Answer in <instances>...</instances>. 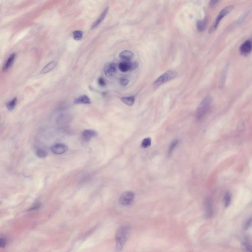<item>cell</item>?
<instances>
[{"mask_svg":"<svg viewBox=\"0 0 252 252\" xmlns=\"http://www.w3.org/2000/svg\"><path fill=\"white\" fill-rule=\"evenodd\" d=\"M130 233V228L127 226H122L117 231L115 235L116 249L120 251L125 246Z\"/></svg>","mask_w":252,"mask_h":252,"instance_id":"cell-1","label":"cell"},{"mask_svg":"<svg viewBox=\"0 0 252 252\" xmlns=\"http://www.w3.org/2000/svg\"><path fill=\"white\" fill-rule=\"evenodd\" d=\"M212 102V97L210 95H206L201 101L197 108L196 118L198 120L202 119L206 115L210 108Z\"/></svg>","mask_w":252,"mask_h":252,"instance_id":"cell-2","label":"cell"},{"mask_svg":"<svg viewBox=\"0 0 252 252\" xmlns=\"http://www.w3.org/2000/svg\"><path fill=\"white\" fill-rule=\"evenodd\" d=\"M233 6H230L225 7V8H224V9L221 11L219 14L218 15V17L215 19V21L214 22L212 25L211 26V27L209 29V33L210 34L213 33L216 30L220 21L222 20L223 18L230 14V12L233 11Z\"/></svg>","mask_w":252,"mask_h":252,"instance_id":"cell-3","label":"cell"},{"mask_svg":"<svg viewBox=\"0 0 252 252\" xmlns=\"http://www.w3.org/2000/svg\"><path fill=\"white\" fill-rule=\"evenodd\" d=\"M177 73L173 70H168L163 73L154 82V85L159 86L172 80L177 76Z\"/></svg>","mask_w":252,"mask_h":252,"instance_id":"cell-4","label":"cell"},{"mask_svg":"<svg viewBox=\"0 0 252 252\" xmlns=\"http://www.w3.org/2000/svg\"><path fill=\"white\" fill-rule=\"evenodd\" d=\"M134 200V193L132 192L128 191L123 192L120 197L119 203L122 206H130L133 205Z\"/></svg>","mask_w":252,"mask_h":252,"instance_id":"cell-5","label":"cell"},{"mask_svg":"<svg viewBox=\"0 0 252 252\" xmlns=\"http://www.w3.org/2000/svg\"><path fill=\"white\" fill-rule=\"evenodd\" d=\"M117 72V66L114 63H108L105 65L104 72L108 78H111L115 75Z\"/></svg>","mask_w":252,"mask_h":252,"instance_id":"cell-6","label":"cell"},{"mask_svg":"<svg viewBox=\"0 0 252 252\" xmlns=\"http://www.w3.org/2000/svg\"><path fill=\"white\" fill-rule=\"evenodd\" d=\"M239 51L242 55H247L252 51V41L247 40L244 42L240 46Z\"/></svg>","mask_w":252,"mask_h":252,"instance_id":"cell-7","label":"cell"},{"mask_svg":"<svg viewBox=\"0 0 252 252\" xmlns=\"http://www.w3.org/2000/svg\"><path fill=\"white\" fill-rule=\"evenodd\" d=\"M98 135V133L95 130L92 129H87L82 131L81 137L82 140L85 142H88L93 137Z\"/></svg>","mask_w":252,"mask_h":252,"instance_id":"cell-8","label":"cell"},{"mask_svg":"<svg viewBox=\"0 0 252 252\" xmlns=\"http://www.w3.org/2000/svg\"><path fill=\"white\" fill-rule=\"evenodd\" d=\"M229 67H230L229 63H227L225 65V66H224V68L222 71L221 76L220 78L219 81V88L220 89H222V88H223V87L225 84V81L227 80V76H228V74Z\"/></svg>","mask_w":252,"mask_h":252,"instance_id":"cell-9","label":"cell"},{"mask_svg":"<svg viewBox=\"0 0 252 252\" xmlns=\"http://www.w3.org/2000/svg\"><path fill=\"white\" fill-rule=\"evenodd\" d=\"M51 150L54 154L61 155L67 151V147L63 144H56L51 147Z\"/></svg>","mask_w":252,"mask_h":252,"instance_id":"cell-10","label":"cell"},{"mask_svg":"<svg viewBox=\"0 0 252 252\" xmlns=\"http://www.w3.org/2000/svg\"><path fill=\"white\" fill-rule=\"evenodd\" d=\"M74 103L75 105H90L91 103V100L87 95H80L75 100Z\"/></svg>","mask_w":252,"mask_h":252,"instance_id":"cell-11","label":"cell"},{"mask_svg":"<svg viewBox=\"0 0 252 252\" xmlns=\"http://www.w3.org/2000/svg\"><path fill=\"white\" fill-rule=\"evenodd\" d=\"M57 65H58V62L56 61H52L50 62V63L47 64L46 66H45L42 68L41 72H40V73L45 74V73H48L49 72H51L57 67Z\"/></svg>","mask_w":252,"mask_h":252,"instance_id":"cell-12","label":"cell"},{"mask_svg":"<svg viewBox=\"0 0 252 252\" xmlns=\"http://www.w3.org/2000/svg\"><path fill=\"white\" fill-rule=\"evenodd\" d=\"M15 58V53H12V54H11L10 56L9 57V58L8 59V60H6L5 64L4 65L3 67V70L4 72H6L11 68V67L12 66V65L14 64Z\"/></svg>","mask_w":252,"mask_h":252,"instance_id":"cell-13","label":"cell"},{"mask_svg":"<svg viewBox=\"0 0 252 252\" xmlns=\"http://www.w3.org/2000/svg\"><path fill=\"white\" fill-rule=\"evenodd\" d=\"M108 11H109V8H106L105 9V11H103L102 14L100 15V17L96 20V21H95V22L94 23V24H93L92 26V29L95 28L97 26H98L101 24V23L102 22V21H103L104 19L106 18V17L107 14H108Z\"/></svg>","mask_w":252,"mask_h":252,"instance_id":"cell-14","label":"cell"},{"mask_svg":"<svg viewBox=\"0 0 252 252\" xmlns=\"http://www.w3.org/2000/svg\"><path fill=\"white\" fill-rule=\"evenodd\" d=\"M134 56V54L133 52L128 50L123 51L122 52H121L119 55L120 58L127 61H128L131 59L133 58Z\"/></svg>","mask_w":252,"mask_h":252,"instance_id":"cell-15","label":"cell"},{"mask_svg":"<svg viewBox=\"0 0 252 252\" xmlns=\"http://www.w3.org/2000/svg\"><path fill=\"white\" fill-rule=\"evenodd\" d=\"M131 62L126 61L123 62L118 65V67L122 72H127L131 70Z\"/></svg>","mask_w":252,"mask_h":252,"instance_id":"cell-16","label":"cell"},{"mask_svg":"<svg viewBox=\"0 0 252 252\" xmlns=\"http://www.w3.org/2000/svg\"><path fill=\"white\" fill-rule=\"evenodd\" d=\"M212 203L210 200H207L205 203V214L206 217H210L212 216Z\"/></svg>","mask_w":252,"mask_h":252,"instance_id":"cell-17","label":"cell"},{"mask_svg":"<svg viewBox=\"0 0 252 252\" xmlns=\"http://www.w3.org/2000/svg\"><path fill=\"white\" fill-rule=\"evenodd\" d=\"M207 25V20L206 19L198 20L197 23V27L198 31L203 32L206 29Z\"/></svg>","mask_w":252,"mask_h":252,"instance_id":"cell-18","label":"cell"},{"mask_svg":"<svg viewBox=\"0 0 252 252\" xmlns=\"http://www.w3.org/2000/svg\"><path fill=\"white\" fill-rule=\"evenodd\" d=\"M71 119H70V117L68 116L67 115L62 114L58 117V118L57 119V123L58 124L60 125H63V124L67 123Z\"/></svg>","mask_w":252,"mask_h":252,"instance_id":"cell-19","label":"cell"},{"mask_svg":"<svg viewBox=\"0 0 252 252\" xmlns=\"http://www.w3.org/2000/svg\"><path fill=\"white\" fill-rule=\"evenodd\" d=\"M134 96H130L129 97H124L121 98V101L124 103L128 105L129 106H132L134 104Z\"/></svg>","mask_w":252,"mask_h":252,"instance_id":"cell-20","label":"cell"},{"mask_svg":"<svg viewBox=\"0 0 252 252\" xmlns=\"http://www.w3.org/2000/svg\"><path fill=\"white\" fill-rule=\"evenodd\" d=\"M17 102V98H14L12 100L10 101L6 104V107L7 109L9 111H12L15 108Z\"/></svg>","mask_w":252,"mask_h":252,"instance_id":"cell-21","label":"cell"},{"mask_svg":"<svg viewBox=\"0 0 252 252\" xmlns=\"http://www.w3.org/2000/svg\"><path fill=\"white\" fill-rule=\"evenodd\" d=\"M178 143H179V140H177V139L174 140L173 141H172V142L171 143V144L170 145L169 147V151H168L169 155H170L171 154H172L175 149L177 146Z\"/></svg>","mask_w":252,"mask_h":252,"instance_id":"cell-22","label":"cell"},{"mask_svg":"<svg viewBox=\"0 0 252 252\" xmlns=\"http://www.w3.org/2000/svg\"><path fill=\"white\" fill-rule=\"evenodd\" d=\"M231 195L230 192H227L224 197V205L225 207H228L231 202Z\"/></svg>","mask_w":252,"mask_h":252,"instance_id":"cell-23","label":"cell"},{"mask_svg":"<svg viewBox=\"0 0 252 252\" xmlns=\"http://www.w3.org/2000/svg\"><path fill=\"white\" fill-rule=\"evenodd\" d=\"M151 142H152V140L150 137H147L144 139L141 142V147L144 148L149 147V146H150L151 145Z\"/></svg>","mask_w":252,"mask_h":252,"instance_id":"cell-24","label":"cell"},{"mask_svg":"<svg viewBox=\"0 0 252 252\" xmlns=\"http://www.w3.org/2000/svg\"><path fill=\"white\" fill-rule=\"evenodd\" d=\"M83 33L81 31H75L73 32V37L75 40H80L83 38Z\"/></svg>","mask_w":252,"mask_h":252,"instance_id":"cell-25","label":"cell"},{"mask_svg":"<svg viewBox=\"0 0 252 252\" xmlns=\"http://www.w3.org/2000/svg\"><path fill=\"white\" fill-rule=\"evenodd\" d=\"M37 157L41 158H45L47 155V153L45 150H43L42 149H39L37 151Z\"/></svg>","mask_w":252,"mask_h":252,"instance_id":"cell-26","label":"cell"},{"mask_svg":"<svg viewBox=\"0 0 252 252\" xmlns=\"http://www.w3.org/2000/svg\"><path fill=\"white\" fill-rule=\"evenodd\" d=\"M242 246L244 249H245L248 251L252 252V246L249 244H248L247 243H242Z\"/></svg>","mask_w":252,"mask_h":252,"instance_id":"cell-27","label":"cell"},{"mask_svg":"<svg viewBox=\"0 0 252 252\" xmlns=\"http://www.w3.org/2000/svg\"><path fill=\"white\" fill-rule=\"evenodd\" d=\"M6 239L5 238V237H1L0 238V247L1 248L5 247V246H6Z\"/></svg>","mask_w":252,"mask_h":252,"instance_id":"cell-28","label":"cell"},{"mask_svg":"<svg viewBox=\"0 0 252 252\" xmlns=\"http://www.w3.org/2000/svg\"><path fill=\"white\" fill-rule=\"evenodd\" d=\"M129 82V80L126 78H121L120 79V84L123 86H127Z\"/></svg>","mask_w":252,"mask_h":252,"instance_id":"cell-29","label":"cell"},{"mask_svg":"<svg viewBox=\"0 0 252 252\" xmlns=\"http://www.w3.org/2000/svg\"><path fill=\"white\" fill-rule=\"evenodd\" d=\"M98 83L101 86H105L106 85V82L103 78H100L98 79Z\"/></svg>","mask_w":252,"mask_h":252,"instance_id":"cell-30","label":"cell"},{"mask_svg":"<svg viewBox=\"0 0 252 252\" xmlns=\"http://www.w3.org/2000/svg\"><path fill=\"white\" fill-rule=\"evenodd\" d=\"M252 224V219H250L248 220L247 222H246V223L245 224L244 228L245 229H248V228H249V227H250L251 225Z\"/></svg>","mask_w":252,"mask_h":252,"instance_id":"cell-31","label":"cell"},{"mask_svg":"<svg viewBox=\"0 0 252 252\" xmlns=\"http://www.w3.org/2000/svg\"><path fill=\"white\" fill-rule=\"evenodd\" d=\"M139 66V64L137 62H133L131 64V70H133L137 68Z\"/></svg>","mask_w":252,"mask_h":252,"instance_id":"cell-32","label":"cell"},{"mask_svg":"<svg viewBox=\"0 0 252 252\" xmlns=\"http://www.w3.org/2000/svg\"><path fill=\"white\" fill-rule=\"evenodd\" d=\"M220 0H210V6L211 7H214L215 5H216L218 3V2H219Z\"/></svg>","mask_w":252,"mask_h":252,"instance_id":"cell-33","label":"cell"}]
</instances>
